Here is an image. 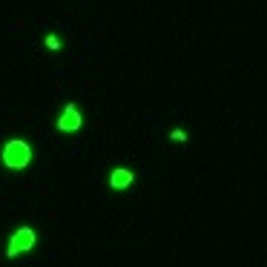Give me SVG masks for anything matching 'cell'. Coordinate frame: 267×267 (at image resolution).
I'll list each match as a JSON object with an SVG mask.
<instances>
[{"label":"cell","instance_id":"obj_1","mask_svg":"<svg viewBox=\"0 0 267 267\" xmlns=\"http://www.w3.org/2000/svg\"><path fill=\"white\" fill-rule=\"evenodd\" d=\"M32 161V147L23 138H12L6 147H3V164L9 170H26Z\"/></svg>","mask_w":267,"mask_h":267},{"label":"cell","instance_id":"obj_2","mask_svg":"<svg viewBox=\"0 0 267 267\" xmlns=\"http://www.w3.org/2000/svg\"><path fill=\"white\" fill-rule=\"evenodd\" d=\"M35 241H37V233L32 230V227H18L12 238H9V247H6V259H15V256H20V253H26L35 247Z\"/></svg>","mask_w":267,"mask_h":267},{"label":"cell","instance_id":"obj_3","mask_svg":"<svg viewBox=\"0 0 267 267\" xmlns=\"http://www.w3.org/2000/svg\"><path fill=\"white\" fill-rule=\"evenodd\" d=\"M81 124H84V118H81L78 107H75V104H66L63 112H60V118H58V129L60 132H78Z\"/></svg>","mask_w":267,"mask_h":267},{"label":"cell","instance_id":"obj_4","mask_svg":"<svg viewBox=\"0 0 267 267\" xmlns=\"http://www.w3.org/2000/svg\"><path fill=\"white\" fill-rule=\"evenodd\" d=\"M132 181H135V173H132V170H126V167H115V170H112V176H109V187H112V190H126Z\"/></svg>","mask_w":267,"mask_h":267},{"label":"cell","instance_id":"obj_5","mask_svg":"<svg viewBox=\"0 0 267 267\" xmlns=\"http://www.w3.org/2000/svg\"><path fill=\"white\" fill-rule=\"evenodd\" d=\"M46 46L58 52V49H60V37H55V35H46Z\"/></svg>","mask_w":267,"mask_h":267},{"label":"cell","instance_id":"obj_6","mask_svg":"<svg viewBox=\"0 0 267 267\" xmlns=\"http://www.w3.org/2000/svg\"><path fill=\"white\" fill-rule=\"evenodd\" d=\"M170 138L178 141V144H184V141H187V132H184V129H173V132H170Z\"/></svg>","mask_w":267,"mask_h":267}]
</instances>
